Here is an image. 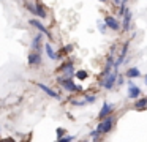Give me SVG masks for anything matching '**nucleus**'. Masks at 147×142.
I'll use <instances>...</instances> for the list:
<instances>
[{"instance_id": "obj_1", "label": "nucleus", "mask_w": 147, "mask_h": 142, "mask_svg": "<svg viewBox=\"0 0 147 142\" xmlns=\"http://www.w3.org/2000/svg\"><path fill=\"white\" fill-rule=\"evenodd\" d=\"M114 117H105V118H101V122L98 123V126H96V131L100 133V134H108L109 131L112 129V126H114Z\"/></svg>"}, {"instance_id": "obj_2", "label": "nucleus", "mask_w": 147, "mask_h": 142, "mask_svg": "<svg viewBox=\"0 0 147 142\" xmlns=\"http://www.w3.org/2000/svg\"><path fill=\"white\" fill-rule=\"evenodd\" d=\"M117 74H119V71L114 68V71H111L108 76H106V77H103L101 87L106 88V90H111V88L115 85V81H117Z\"/></svg>"}, {"instance_id": "obj_3", "label": "nucleus", "mask_w": 147, "mask_h": 142, "mask_svg": "<svg viewBox=\"0 0 147 142\" xmlns=\"http://www.w3.org/2000/svg\"><path fill=\"white\" fill-rule=\"evenodd\" d=\"M59 82L62 84V87L65 88L67 92H81L82 90V87L81 85H76L73 81H71V77H59Z\"/></svg>"}, {"instance_id": "obj_4", "label": "nucleus", "mask_w": 147, "mask_h": 142, "mask_svg": "<svg viewBox=\"0 0 147 142\" xmlns=\"http://www.w3.org/2000/svg\"><path fill=\"white\" fill-rule=\"evenodd\" d=\"M105 24H106V27H108V28H111V30H114V32H119L122 28L119 19H115L114 16H111V14H108L105 17Z\"/></svg>"}, {"instance_id": "obj_5", "label": "nucleus", "mask_w": 147, "mask_h": 142, "mask_svg": "<svg viewBox=\"0 0 147 142\" xmlns=\"http://www.w3.org/2000/svg\"><path fill=\"white\" fill-rule=\"evenodd\" d=\"M131 21H133V13H131V9H130V8H128V9H127V13L123 14V17H122V22H120L122 30H123V32L130 30V28H131Z\"/></svg>"}, {"instance_id": "obj_6", "label": "nucleus", "mask_w": 147, "mask_h": 142, "mask_svg": "<svg viewBox=\"0 0 147 142\" xmlns=\"http://www.w3.org/2000/svg\"><path fill=\"white\" fill-rule=\"evenodd\" d=\"M139 95H141V88L134 82H128V98L136 100V98H139Z\"/></svg>"}, {"instance_id": "obj_7", "label": "nucleus", "mask_w": 147, "mask_h": 142, "mask_svg": "<svg viewBox=\"0 0 147 142\" xmlns=\"http://www.w3.org/2000/svg\"><path fill=\"white\" fill-rule=\"evenodd\" d=\"M29 22H30V24H32V25H33V27H36V28H38V30H40V32H41V33H43V35H46V36H48V38H49V40H52V35H51V32H49V30H48V28H46V27H45V25H43V24H41V22H40V19H30V21H29Z\"/></svg>"}, {"instance_id": "obj_8", "label": "nucleus", "mask_w": 147, "mask_h": 142, "mask_svg": "<svg viewBox=\"0 0 147 142\" xmlns=\"http://www.w3.org/2000/svg\"><path fill=\"white\" fill-rule=\"evenodd\" d=\"M60 71L63 73V76L62 77H71V76L74 74V66H73V62H67V63H63L62 65V68H60Z\"/></svg>"}, {"instance_id": "obj_9", "label": "nucleus", "mask_w": 147, "mask_h": 142, "mask_svg": "<svg viewBox=\"0 0 147 142\" xmlns=\"http://www.w3.org/2000/svg\"><path fill=\"white\" fill-rule=\"evenodd\" d=\"M27 62H29V65H32V66L40 65V63H41V54L36 52V50H32V52L29 54V57H27Z\"/></svg>"}, {"instance_id": "obj_10", "label": "nucleus", "mask_w": 147, "mask_h": 142, "mask_svg": "<svg viewBox=\"0 0 147 142\" xmlns=\"http://www.w3.org/2000/svg\"><path fill=\"white\" fill-rule=\"evenodd\" d=\"M112 109H114V106L112 104H109V103H103V107H101V110H100V114H98V118H105V117H108L109 114L112 112Z\"/></svg>"}, {"instance_id": "obj_11", "label": "nucleus", "mask_w": 147, "mask_h": 142, "mask_svg": "<svg viewBox=\"0 0 147 142\" xmlns=\"http://www.w3.org/2000/svg\"><path fill=\"white\" fill-rule=\"evenodd\" d=\"M41 43H43V33L40 32L38 35H35V38L32 40V49L36 50V52H40V49H41Z\"/></svg>"}, {"instance_id": "obj_12", "label": "nucleus", "mask_w": 147, "mask_h": 142, "mask_svg": "<svg viewBox=\"0 0 147 142\" xmlns=\"http://www.w3.org/2000/svg\"><path fill=\"white\" fill-rule=\"evenodd\" d=\"M38 87H40V90H43L46 95H49V96H52V98H60L57 92L52 90V88H49L48 85H45V84H38Z\"/></svg>"}, {"instance_id": "obj_13", "label": "nucleus", "mask_w": 147, "mask_h": 142, "mask_svg": "<svg viewBox=\"0 0 147 142\" xmlns=\"http://www.w3.org/2000/svg\"><path fill=\"white\" fill-rule=\"evenodd\" d=\"M36 16H38L40 19H45L46 16H48V13H46V9H45V6L41 5L40 2H36V13H35Z\"/></svg>"}, {"instance_id": "obj_14", "label": "nucleus", "mask_w": 147, "mask_h": 142, "mask_svg": "<svg viewBox=\"0 0 147 142\" xmlns=\"http://www.w3.org/2000/svg\"><path fill=\"white\" fill-rule=\"evenodd\" d=\"M45 49H46V54H48V57H49L51 60H55V59H57V54H55V50L52 49L51 43H46V44H45Z\"/></svg>"}, {"instance_id": "obj_15", "label": "nucleus", "mask_w": 147, "mask_h": 142, "mask_svg": "<svg viewBox=\"0 0 147 142\" xmlns=\"http://www.w3.org/2000/svg\"><path fill=\"white\" fill-rule=\"evenodd\" d=\"M147 107V98H141V100L134 101V109L136 110H142Z\"/></svg>"}, {"instance_id": "obj_16", "label": "nucleus", "mask_w": 147, "mask_h": 142, "mask_svg": "<svg viewBox=\"0 0 147 142\" xmlns=\"http://www.w3.org/2000/svg\"><path fill=\"white\" fill-rule=\"evenodd\" d=\"M125 74H127V77H130V79H133V77H141V71L136 68V66L130 68L127 73H125Z\"/></svg>"}, {"instance_id": "obj_17", "label": "nucleus", "mask_w": 147, "mask_h": 142, "mask_svg": "<svg viewBox=\"0 0 147 142\" xmlns=\"http://www.w3.org/2000/svg\"><path fill=\"white\" fill-rule=\"evenodd\" d=\"M26 8L29 9L32 14H35L36 13V3H30V2H26Z\"/></svg>"}, {"instance_id": "obj_18", "label": "nucleus", "mask_w": 147, "mask_h": 142, "mask_svg": "<svg viewBox=\"0 0 147 142\" xmlns=\"http://www.w3.org/2000/svg\"><path fill=\"white\" fill-rule=\"evenodd\" d=\"M84 101H86L87 104H92L96 101V96L95 95H86V96H84Z\"/></svg>"}, {"instance_id": "obj_19", "label": "nucleus", "mask_w": 147, "mask_h": 142, "mask_svg": "<svg viewBox=\"0 0 147 142\" xmlns=\"http://www.w3.org/2000/svg\"><path fill=\"white\" fill-rule=\"evenodd\" d=\"M127 5H119V11H117V14H119V17H123V14L127 13Z\"/></svg>"}, {"instance_id": "obj_20", "label": "nucleus", "mask_w": 147, "mask_h": 142, "mask_svg": "<svg viewBox=\"0 0 147 142\" xmlns=\"http://www.w3.org/2000/svg\"><path fill=\"white\" fill-rule=\"evenodd\" d=\"M74 74H76V77L78 79H81V81H84V79H87V71H82V69H81V71H78V73H74Z\"/></svg>"}, {"instance_id": "obj_21", "label": "nucleus", "mask_w": 147, "mask_h": 142, "mask_svg": "<svg viewBox=\"0 0 147 142\" xmlns=\"http://www.w3.org/2000/svg\"><path fill=\"white\" fill-rule=\"evenodd\" d=\"M74 137H76V136H67V137H60V139H59V142H71V141H74Z\"/></svg>"}, {"instance_id": "obj_22", "label": "nucleus", "mask_w": 147, "mask_h": 142, "mask_svg": "<svg viewBox=\"0 0 147 142\" xmlns=\"http://www.w3.org/2000/svg\"><path fill=\"white\" fill-rule=\"evenodd\" d=\"M96 25H98V30L101 32V33H106V28H108V27H106V24H105V22H98Z\"/></svg>"}, {"instance_id": "obj_23", "label": "nucleus", "mask_w": 147, "mask_h": 142, "mask_svg": "<svg viewBox=\"0 0 147 142\" xmlns=\"http://www.w3.org/2000/svg\"><path fill=\"white\" fill-rule=\"evenodd\" d=\"M115 82H117L119 85H123V84H125V79H123V76H122V74H117V81H115Z\"/></svg>"}, {"instance_id": "obj_24", "label": "nucleus", "mask_w": 147, "mask_h": 142, "mask_svg": "<svg viewBox=\"0 0 147 142\" xmlns=\"http://www.w3.org/2000/svg\"><path fill=\"white\" fill-rule=\"evenodd\" d=\"M98 136H100V133L96 131V129H93V131L90 133V137H92V139H96V137H98Z\"/></svg>"}, {"instance_id": "obj_25", "label": "nucleus", "mask_w": 147, "mask_h": 142, "mask_svg": "<svg viewBox=\"0 0 147 142\" xmlns=\"http://www.w3.org/2000/svg\"><path fill=\"white\" fill-rule=\"evenodd\" d=\"M63 134H65V129H63V128H59V129H57V136H59V139L63 137Z\"/></svg>"}, {"instance_id": "obj_26", "label": "nucleus", "mask_w": 147, "mask_h": 142, "mask_svg": "<svg viewBox=\"0 0 147 142\" xmlns=\"http://www.w3.org/2000/svg\"><path fill=\"white\" fill-rule=\"evenodd\" d=\"M70 50H73V46H71V44H68V46H65L63 52H70Z\"/></svg>"}, {"instance_id": "obj_27", "label": "nucleus", "mask_w": 147, "mask_h": 142, "mask_svg": "<svg viewBox=\"0 0 147 142\" xmlns=\"http://www.w3.org/2000/svg\"><path fill=\"white\" fill-rule=\"evenodd\" d=\"M120 2H122V0H112V3H114V5H117V6L120 5Z\"/></svg>"}, {"instance_id": "obj_28", "label": "nucleus", "mask_w": 147, "mask_h": 142, "mask_svg": "<svg viewBox=\"0 0 147 142\" xmlns=\"http://www.w3.org/2000/svg\"><path fill=\"white\" fill-rule=\"evenodd\" d=\"M127 3H128V0H122V2H120V5H127Z\"/></svg>"}, {"instance_id": "obj_29", "label": "nucleus", "mask_w": 147, "mask_h": 142, "mask_svg": "<svg viewBox=\"0 0 147 142\" xmlns=\"http://www.w3.org/2000/svg\"><path fill=\"white\" fill-rule=\"evenodd\" d=\"M100 2H101V3H106V2H108V0H100Z\"/></svg>"}, {"instance_id": "obj_30", "label": "nucleus", "mask_w": 147, "mask_h": 142, "mask_svg": "<svg viewBox=\"0 0 147 142\" xmlns=\"http://www.w3.org/2000/svg\"><path fill=\"white\" fill-rule=\"evenodd\" d=\"M146 84H147V76H146Z\"/></svg>"}, {"instance_id": "obj_31", "label": "nucleus", "mask_w": 147, "mask_h": 142, "mask_svg": "<svg viewBox=\"0 0 147 142\" xmlns=\"http://www.w3.org/2000/svg\"><path fill=\"white\" fill-rule=\"evenodd\" d=\"M93 142H96V139H93Z\"/></svg>"}]
</instances>
